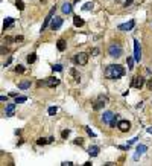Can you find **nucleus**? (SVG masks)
Instances as JSON below:
<instances>
[{"label":"nucleus","mask_w":152,"mask_h":166,"mask_svg":"<svg viewBox=\"0 0 152 166\" xmlns=\"http://www.w3.org/2000/svg\"><path fill=\"white\" fill-rule=\"evenodd\" d=\"M134 26H135V21H134V20H131V21H128V23L119 25V29H120V31H131Z\"/></svg>","instance_id":"obj_13"},{"label":"nucleus","mask_w":152,"mask_h":166,"mask_svg":"<svg viewBox=\"0 0 152 166\" xmlns=\"http://www.w3.org/2000/svg\"><path fill=\"white\" fill-rule=\"evenodd\" d=\"M31 87V81H21V82H20V84H18V88H20V90H27V88Z\"/></svg>","instance_id":"obj_16"},{"label":"nucleus","mask_w":152,"mask_h":166,"mask_svg":"<svg viewBox=\"0 0 152 166\" xmlns=\"http://www.w3.org/2000/svg\"><path fill=\"white\" fill-rule=\"evenodd\" d=\"M82 142H84V140L81 139V137H78V139L75 140V145H82Z\"/></svg>","instance_id":"obj_34"},{"label":"nucleus","mask_w":152,"mask_h":166,"mask_svg":"<svg viewBox=\"0 0 152 166\" xmlns=\"http://www.w3.org/2000/svg\"><path fill=\"white\" fill-rule=\"evenodd\" d=\"M56 111H58V108H56V107H50V108H49V114H50V116H55Z\"/></svg>","instance_id":"obj_27"},{"label":"nucleus","mask_w":152,"mask_h":166,"mask_svg":"<svg viewBox=\"0 0 152 166\" xmlns=\"http://www.w3.org/2000/svg\"><path fill=\"white\" fill-rule=\"evenodd\" d=\"M108 53H110V56H113V58H119V56L123 53V49H122V46L119 43H113L108 47Z\"/></svg>","instance_id":"obj_2"},{"label":"nucleus","mask_w":152,"mask_h":166,"mask_svg":"<svg viewBox=\"0 0 152 166\" xmlns=\"http://www.w3.org/2000/svg\"><path fill=\"white\" fill-rule=\"evenodd\" d=\"M0 99H2V101H3V102H5V101H6V102H8V98H6V96H0Z\"/></svg>","instance_id":"obj_41"},{"label":"nucleus","mask_w":152,"mask_h":166,"mask_svg":"<svg viewBox=\"0 0 152 166\" xmlns=\"http://www.w3.org/2000/svg\"><path fill=\"white\" fill-rule=\"evenodd\" d=\"M70 75H72L73 78H75V81H76V82H79V81H81V75H79V73H78V72H76L75 69L70 70Z\"/></svg>","instance_id":"obj_22"},{"label":"nucleus","mask_w":152,"mask_h":166,"mask_svg":"<svg viewBox=\"0 0 152 166\" xmlns=\"http://www.w3.org/2000/svg\"><path fill=\"white\" fill-rule=\"evenodd\" d=\"M14 40H15V41H23V40H25V37H23V35H18V37H15Z\"/></svg>","instance_id":"obj_35"},{"label":"nucleus","mask_w":152,"mask_h":166,"mask_svg":"<svg viewBox=\"0 0 152 166\" xmlns=\"http://www.w3.org/2000/svg\"><path fill=\"white\" fill-rule=\"evenodd\" d=\"M104 73H105V78L108 79H119L125 75V69L122 66H119V64H111V66H108L105 69Z\"/></svg>","instance_id":"obj_1"},{"label":"nucleus","mask_w":152,"mask_h":166,"mask_svg":"<svg viewBox=\"0 0 152 166\" xmlns=\"http://www.w3.org/2000/svg\"><path fill=\"white\" fill-rule=\"evenodd\" d=\"M56 47H58V50H59V52L65 50V41H64L63 38H61V40H58V43H56Z\"/></svg>","instance_id":"obj_19"},{"label":"nucleus","mask_w":152,"mask_h":166,"mask_svg":"<svg viewBox=\"0 0 152 166\" xmlns=\"http://www.w3.org/2000/svg\"><path fill=\"white\" fill-rule=\"evenodd\" d=\"M63 26V18L61 17H53L52 18V23H50V27L56 31V29H59V27Z\"/></svg>","instance_id":"obj_10"},{"label":"nucleus","mask_w":152,"mask_h":166,"mask_svg":"<svg viewBox=\"0 0 152 166\" xmlns=\"http://www.w3.org/2000/svg\"><path fill=\"white\" fill-rule=\"evenodd\" d=\"M126 62H128V69H132V67H134V60H132V58H128Z\"/></svg>","instance_id":"obj_28"},{"label":"nucleus","mask_w":152,"mask_h":166,"mask_svg":"<svg viewBox=\"0 0 152 166\" xmlns=\"http://www.w3.org/2000/svg\"><path fill=\"white\" fill-rule=\"evenodd\" d=\"M69 134H70V131H69V130H64V131L61 133V136H63V139H67V137H69Z\"/></svg>","instance_id":"obj_31"},{"label":"nucleus","mask_w":152,"mask_h":166,"mask_svg":"<svg viewBox=\"0 0 152 166\" xmlns=\"http://www.w3.org/2000/svg\"><path fill=\"white\" fill-rule=\"evenodd\" d=\"M148 88H149V90H152V79L148 82Z\"/></svg>","instance_id":"obj_39"},{"label":"nucleus","mask_w":152,"mask_h":166,"mask_svg":"<svg viewBox=\"0 0 152 166\" xmlns=\"http://www.w3.org/2000/svg\"><path fill=\"white\" fill-rule=\"evenodd\" d=\"M91 55H94V56H96V55H99V49H98V47H94V49L91 50Z\"/></svg>","instance_id":"obj_33"},{"label":"nucleus","mask_w":152,"mask_h":166,"mask_svg":"<svg viewBox=\"0 0 152 166\" xmlns=\"http://www.w3.org/2000/svg\"><path fill=\"white\" fill-rule=\"evenodd\" d=\"M26 61L29 62V64H34V62L37 61V53H29L26 58Z\"/></svg>","instance_id":"obj_20"},{"label":"nucleus","mask_w":152,"mask_h":166,"mask_svg":"<svg viewBox=\"0 0 152 166\" xmlns=\"http://www.w3.org/2000/svg\"><path fill=\"white\" fill-rule=\"evenodd\" d=\"M148 133H151V134H152V127H149V128H148Z\"/></svg>","instance_id":"obj_42"},{"label":"nucleus","mask_w":152,"mask_h":166,"mask_svg":"<svg viewBox=\"0 0 152 166\" xmlns=\"http://www.w3.org/2000/svg\"><path fill=\"white\" fill-rule=\"evenodd\" d=\"M73 61L76 66H85L87 62H88V53L85 52H79L75 55V58H73Z\"/></svg>","instance_id":"obj_3"},{"label":"nucleus","mask_w":152,"mask_h":166,"mask_svg":"<svg viewBox=\"0 0 152 166\" xmlns=\"http://www.w3.org/2000/svg\"><path fill=\"white\" fill-rule=\"evenodd\" d=\"M15 6H17L20 11H23V9H25V3H23L21 0H17V2H15Z\"/></svg>","instance_id":"obj_25"},{"label":"nucleus","mask_w":152,"mask_h":166,"mask_svg":"<svg viewBox=\"0 0 152 166\" xmlns=\"http://www.w3.org/2000/svg\"><path fill=\"white\" fill-rule=\"evenodd\" d=\"M2 53H3V55L8 53V49H5V46H2Z\"/></svg>","instance_id":"obj_38"},{"label":"nucleus","mask_w":152,"mask_h":166,"mask_svg":"<svg viewBox=\"0 0 152 166\" xmlns=\"http://www.w3.org/2000/svg\"><path fill=\"white\" fill-rule=\"evenodd\" d=\"M15 72H17V73H23V72H25V67H23V66H20V64H18L17 67H15Z\"/></svg>","instance_id":"obj_30"},{"label":"nucleus","mask_w":152,"mask_h":166,"mask_svg":"<svg viewBox=\"0 0 152 166\" xmlns=\"http://www.w3.org/2000/svg\"><path fill=\"white\" fill-rule=\"evenodd\" d=\"M44 85H47V87H56V85H59V79L58 78H47L44 81Z\"/></svg>","instance_id":"obj_11"},{"label":"nucleus","mask_w":152,"mask_h":166,"mask_svg":"<svg viewBox=\"0 0 152 166\" xmlns=\"http://www.w3.org/2000/svg\"><path fill=\"white\" fill-rule=\"evenodd\" d=\"M55 12H56V8H52L50 9V11H49V14H47V17L44 18V23H43V26H41V32H43V31H44L46 27H47V25H49V23H50V21H52V18H53V15H55Z\"/></svg>","instance_id":"obj_5"},{"label":"nucleus","mask_w":152,"mask_h":166,"mask_svg":"<svg viewBox=\"0 0 152 166\" xmlns=\"http://www.w3.org/2000/svg\"><path fill=\"white\" fill-rule=\"evenodd\" d=\"M114 117H116V114L113 113V111H105V113L102 114V121H104V123H107V125H110V123L113 122Z\"/></svg>","instance_id":"obj_7"},{"label":"nucleus","mask_w":152,"mask_h":166,"mask_svg":"<svg viewBox=\"0 0 152 166\" xmlns=\"http://www.w3.org/2000/svg\"><path fill=\"white\" fill-rule=\"evenodd\" d=\"M131 85H132L134 88H142L144 85V78L143 76H138V75L134 76V78H132V82H131Z\"/></svg>","instance_id":"obj_6"},{"label":"nucleus","mask_w":152,"mask_h":166,"mask_svg":"<svg viewBox=\"0 0 152 166\" xmlns=\"http://www.w3.org/2000/svg\"><path fill=\"white\" fill-rule=\"evenodd\" d=\"M46 143H49V139H38L37 140V145H38V146H43Z\"/></svg>","instance_id":"obj_24"},{"label":"nucleus","mask_w":152,"mask_h":166,"mask_svg":"<svg viewBox=\"0 0 152 166\" xmlns=\"http://www.w3.org/2000/svg\"><path fill=\"white\" fill-rule=\"evenodd\" d=\"M14 110H15V104H8L6 105V110H5V113H6V116H14Z\"/></svg>","instance_id":"obj_14"},{"label":"nucleus","mask_w":152,"mask_h":166,"mask_svg":"<svg viewBox=\"0 0 152 166\" xmlns=\"http://www.w3.org/2000/svg\"><path fill=\"white\" fill-rule=\"evenodd\" d=\"M132 3V0H125V3H123V6H129Z\"/></svg>","instance_id":"obj_36"},{"label":"nucleus","mask_w":152,"mask_h":166,"mask_svg":"<svg viewBox=\"0 0 152 166\" xmlns=\"http://www.w3.org/2000/svg\"><path fill=\"white\" fill-rule=\"evenodd\" d=\"M117 128H119L122 133H128L129 130H131V123L128 122V121H120V122L117 123Z\"/></svg>","instance_id":"obj_8"},{"label":"nucleus","mask_w":152,"mask_h":166,"mask_svg":"<svg viewBox=\"0 0 152 166\" xmlns=\"http://www.w3.org/2000/svg\"><path fill=\"white\" fill-rule=\"evenodd\" d=\"M146 149H148L146 145H138V146H137V152L134 154V160H138V157L143 156L144 152H146Z\"/></svg>","instance_id":"obj_12"},{"label":"nucleus","mask_w":152,"mask_h":166,"mask_svg":"<svg viewBox=\"0 0 152 166\" xmlns=\"http://www.w3.org/2000/svg\"><path fill=\"white\" fill-rule=\"evenodd\" d=\"M11 61H12V58H9V60H8V61H6V62H5L3 66H9V64H11Z\"/></svg>","instance_id":"obj_40"},{"label":"nucleus","mask_w":152,"mask_h":166,"mask_svg":"<svg viewBox=\"0 0 152 166\" xmlns=\"http://www.w3.org/2000/svg\"><path fill=\"white\" fill-rule=\"evenodd\" d=\"M85 131H87V133H88V134H90V136H91V137H96V134H94V133H93V131H91V130H90V128H88V127H85Z\"/></svg>","instance_id":"obj_32"},{"label":"nucleus","mask_w":152,"mask_h":166,"mask_svg":"<svg viewBox=\"0 0 152 166\" xmlns=\"http://www.w3.org/2000/svg\"><path fill=\"white\" fill-rule=\"evenodd\" d=\"M82 9H84V11H91V9H93V2H87V3L82 6Z\"/></svg>","instance_id":"obj_23"},{"label":"nucleus","mask_w":152,"mask_h":166,"mask_svg":"<svg viewBox=\"0 0 152 166\" xmlns=\"http://www.w3.org/2000/svg\"><path fill=\"white\" fill-rule=\"evenodd\" d=\"M73 23H75V26H76V27L84 26V20H82L79 15H75V17H73Z\"/></svg>","instance_id":"obj_15"},{"label":"nucleus","mask_w":152,"mask_h":166,"mask_svg":"<svg viewBox=\"0 0 152 166\" xmlns=\"http://www.w3.org/2000/svg\"><path fill=\"white\" fill-rule=\"evenodd\" d=\"M108 102V98L107 96H99L98 99H96V102L93 104V110H100V108H104V105Z\"/></svg>","instance_id":"obj_4"},{"label":"nucleus","mask_w":152,"mask_h":166,"mask_svg":"<svg viewBox=\"0 0 152 166\" xmlns=\"http://www.w3.org/2000/svg\"><path fill=\"white\" fill-rule=\"evenodd\" d=\"M52 70H55V72H61V70H63V66H61V64H55V66H52Z\"/></svg>","instance_id":"obj_26"},{"label":"nucleus","mask_w":152,"mask_h":166,"mask_svg":"<svg viewBox=\"0 0 152 166\" xmlns=\"http://www.w3.org/2000/svg\"><path fill=\"white\" fill-rule=\"evenodd\" d=\"M63 166H72L73 163H70V162H64V163H61Z\"/></svg>","instance_id":"obj_37"},{"label":"nucleus","mask_w":152,"mask_h":166,"mask_svg":"<svg viewBox=\"0 0 152 166\" xmlns=\"http://www.w3.org/2000/svg\"><path fill=\"white\" fill-rule=\"evenodd\" d=\"M14 25V18H11V17H8L5 21H3V29H9V27Z\"/></svg>","instance_id":"obj_17"},{"label":"nucleus","mask_w":152,"mask_h":166,"mask_svg":"<svg viewBox=\"0 0 152 166\" xmlns=\"http://www.w3.org/2000/svg\"><path fill=\"white\" fill-rule=\"evenodd\" d=\"M63 12L64 14H70V12H72V5H70V3H64L63 5Z\"/></svg>","instance_id":"obj_21"},{"label":"nucleus","mask_w":152,"mask_h":166,"mask_svg":"<svg viewBox=\"0 0 152 166\" xmlns=\"http://www.w3.org/2000/svg\"><path fill=\"white\" fill-rule=\"evenodd\" d=\"M142 58V49H140V44L137 40H134V60L135 61H140Z\"/></svg>","instance_id":"obj_9"},{"label":"nucleus","mask_w":152,"mask_h":166,"mask_svg":"<svg viewBox=\"0 0 152 166\" xmlns=\"http://www.w3.org/2000/svg\"><path fill=\"white\" fill-rule=\"evenodd\" d=\"M88 154L91 156V157H96L99 154V146H90L88 148Z\"/></svg>","instance_id":"obj_18"},{"label":"nucleus","mask_w":152,"mask_h":166,"mask_svg":"<svg viewBox=\"0 0 152 166\" xmlns=\"http://www.w3.org/2000/svg\"><path fill=\"white\" fill-rule=\"evenodd\" d=\"M26 99H27L26 96H15V102H18V104H20V102H25Z\"/></svg>","instance_id":"obj_29"}]
</instances>
